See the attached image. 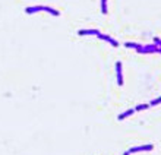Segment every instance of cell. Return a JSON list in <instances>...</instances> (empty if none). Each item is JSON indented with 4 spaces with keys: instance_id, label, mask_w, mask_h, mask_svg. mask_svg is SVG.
Wrapping results in <instances>:
<instances>
[{
    "instance_id": "2",
    "label": "cell",
    "mask_w": 161,
    "mask_h": 155,
    "mask_svg": "<svg viewBox=\"0 0 161 155\" xmlns=\"http://www.w3.org/2000/svg\"><path fill=\"white\" fill-rule=\"evenodd\" d=\"M153 145H141V147H135L129 149V154H133V152H141V151H153Z\"/></svg>"
},
{
    "instance_id": "11",
    "label": "cell",
    "mask_w": 161,
    "mask_h": 155,
    "mask_svg": "<svg viewBox=\"0 0 161 155\" xmlns=\"http://www.w3.org/2000/svg\"><path fill=\"white\" fill-rule=\"evenodd\" d=\"M154 44L160 48V54H161V38H158V37H154Z\"/></svg>"
},
{
    "instance_id": "1",
    "label": "cell",
    "mask_w": 161,
    "mask_h": 155,
    "mask_svg": "<svg viewBox=\"0 0 161 155\" xmlns=\"http://www.w3.org/2000/svg\"><path fill=\"white\" fill-rule=\"evenodd\" d=\"M136 51L141 54H154V53H160V48L155 44H148V46H139Z\"/></svg>"
},
{
    "instance_id": "10",
    "label": "cell",
    "mask_w": 161,
    "mask_h": 155,
    "mask_svg": "<svg viewBox=\"0 0 161 155\" xmlns=\"http://www.w3.org/2000/svg\"><path fill=\"white\" fill-rule=\"evenodd\" d=\"M101 12L103 15H107V0H101Z\"/></svg>"
},
{
    "instance_id": "5",
    "label": "cell",
    "mask_w": 161,
    "mask_h": 155,
    "mask_svg": "<svg viewBox=\"0 0 161 155\" xmlns=\"http://www.w3.org/2000/svg\"><path fill=\"white\" fill-rule=\"evenodd\" d=\"M98 38H100V40H103V41L110 42V44H111L113 47H117V46H119V42L116 41V40H113V38H111L110 35H104V34H100V35H98Z\"/></svg>"
},
{
    "instance_id": "3",
    "label": "cell",
    "mask_w": 161,
    "mask_h": 155,
    "mask_svg": "<svg viewBox=\"0 0 161 155\" xmlns=\"http://www.w3.org/2000/svg\"><path fill=\"white\" fill-rule=\"evenodd\" d=\"M116 73H117V84L123 85V73H122V62H116Z\"/></svg>"
},
{
    "instance_id": "8",
    "label": "cell",
    "mask_w": 161,
    "mask_h": 155,
    "mask_svg": "<svg viewBox=\"0 0 161 155\" xmlns=\"http://www.w3.org/2000/svg\"><path fill=\"white\" fill-rule=\"evenodd\" d=\"M139 46L141 44H136V42H125V47H126V48H135V50H138Z\"/></svg>"
},
{
    "instance_id": "4",
    "label": "cell",
    "mask_w": 161,
    "mask_h": 155,
    "mask_svg": "<svg viewBox=\"0 0 161 155\" xmlns=\"http://www.w3.org/2000/svg\"><path fill=\"white\" fill-rule=\"evenodd\" d=\"M47 8H48V6H32V8L26 9V13H28V15H32V13H35V12H47Z\"/></svg>"
},
{
    "instance_id": "12",
    "label": "cell",
    "mask_w": 161,
    "mask_h": 155,
    "mask_svg": "<svg viewBox=\"0 0 161 155\" xmlns=\"http://www.w3.org/2000/svg\"><path fill=\"white\" fill-rule=\"evenodd\" d=\"M123 155H129V151H126V152H125V154H123Z\"/></svg>"
},
{
    "instance_id": "7",
    "label": "cell",
    "mask_w": 161,
    "mask_h": 155,
    "mask_svg": "<svg viewBox=\"0 0 161 155\" xmlns=\"http://www.w3.org/2000/svg\"><path fill=\"white\" fill-rule=\"evenodd\" d=\"M133 113H135V108L126 110V111H125V113H122V114H120V116H119V117H117V119H119V120H125V119H126V117H129V116H132V114H133Z\"/></svg>"
},
{
    "instance_id": "6",
    "label": "cell",
    "mask_w": 161,
    "mask_h": 155,
    "mask_svg": "<svg viewBox=\"0 0 161 155\" xmlns=\"http://www.w3.org/2000/svg\"><path fill=\"white\" fill-rule=\"evenodd\" d=\"M78 34H79V35H95V37H98L101 32L98 30H79Z\"/></svg>"
},
{
    "instance_id": "9",
    "label": "cell",
    "mask_w": 161,
    "mask_h": 155,
    "mask_svg": "<svg viewBox=\"0 0 161 155\" xmlns=\"http://www.w3.org/2000/svg\"><path fill=\"white\" fill-rule=\"evenodd\" d=\"M149 108V104H139L135 107V111H142V110H147Z\"/></svg>"
}]
</instances>
